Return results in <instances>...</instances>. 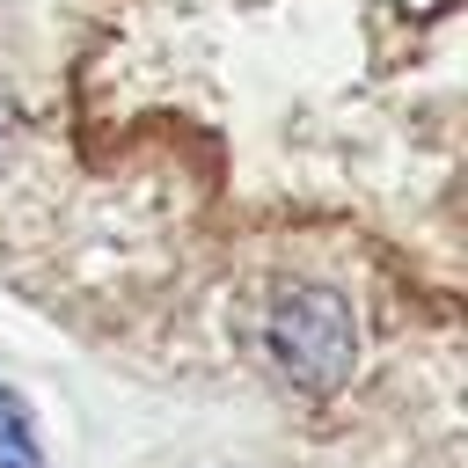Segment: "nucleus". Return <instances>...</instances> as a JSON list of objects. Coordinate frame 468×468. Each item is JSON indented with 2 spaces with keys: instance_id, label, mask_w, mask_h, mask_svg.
I'll list each match as a JSON object with an SVG mask.
<instances>
[{
  "instance_id": "nucleus-1",
  "label": "nucleus",
  "mask_w": 468,
  "mask_h": 468,
  "mask_svg": "<svg viewBox=\"0 0 468 468\" xmlns=\"http://www.w3.org/2000/svg\"><path fill=\"white\" fill-rule=\"evenodd\" d=\"M263 351L271 366L307 395V402H329L344 380H351V358H358V322L344 307L336 285H285L263 314Z\"/></svg>"
},
{
  "instance_id": "nucleus-2",
  "label": "nucleus",
  "mask_w": 468,
  "mask_h": 468,
  "mask_svg": "<svg viewBox=\"0 0 468 468\" xmlns=\"http://www.w3.org/2000/svg\"><path fill=\"white\" fill-rule=\"evenodd\" d=\"M0 468H44L37 424H29V410H22L15 388H0Z\"/></svg>"
}]
</instances>
